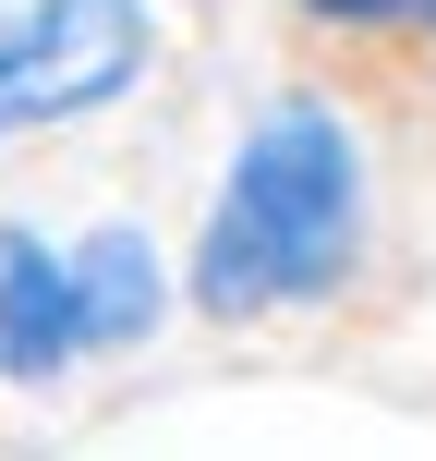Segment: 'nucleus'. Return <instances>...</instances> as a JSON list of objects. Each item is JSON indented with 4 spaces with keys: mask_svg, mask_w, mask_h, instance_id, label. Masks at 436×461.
Masks as SVG:
<instances>
[{
    "mask_svg": "<svg viewBox=\"0 0 436 461\" xmlns=\"http://www.w3.org/2000/svg\"><path fill=\"white\" fill-rule=\"evenodd\" d=\"M364 230H376V170H364L351 110L316 86H279L230 134V170H218L207 219H194V255H182V303L218 328L303 316V303L351 292Z\"/></svg>",
    "mask_w": 436,
    "mask_h": 461,
    "instance_id": "f257e3e1",
    "label": "nucleus"
},
{
    "mask_svg": "<svg viewBox=\"0 0 436 461\" xmlns=\"http://www.w3.org/2000/svg\"><path fill=\"white\" fill-rule=\"evenodd\" d=\"M146 73H158L146 0H13L0 13V146L121 110Z\"/></svg>",
    "mask_w": 436,
    "mask_h": 461,
    "instance_id": "f03ea898",
    "label": "nucleus"
},
{
    "mask_svg": "<svg viewBox=\"0 0 436 461\" xmlns=\"http://www.w3.org/2000/svg\"><path fill=\"white\" fill-rule=\"evenodd\" d=\"M61 267H73V316H85V365H97V352H146L170 328V303H182V279H170V255H158L146 219L73 230Z\"/></svg>",
    "mask_w": 436,
    "mask_h": 461,
    "instance_id": "7ed1b4c3",
    "label": "nucleus"
},
{
    "mask_svg": "<svg viewBox=\"0 0 436 461\" xmlns=\"http://www.w3.org/2000/svg\"><path fill=\"white\" fill-rule=\"evenodd\" d=\"M85 365V316H73V267L37 219H0V389H61Z\"/></svg>",
    "mask_w": 436,
    "mask_h": 461,
    "instance_id": "20e7f679",
    "label": "nucleus"
},
{
    "mask_svg": "<svg viewBox=\"0 0 436 461\" xmlns=\"http://www.w3.org/2000/svg\"><path fill=\"white\" fill-rule=\"evenodd\" d=\"M303 24H340V37H388V24H436V0H279Z\"/></svg>",
    "mask_w": 436,
    "mask_h": 461,
    "instance_id": "39448f33",
    "label": "nucleus"
}]
</instances>
